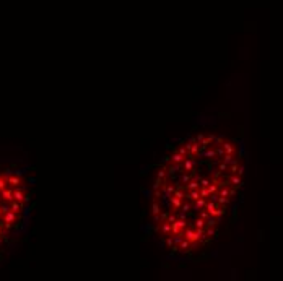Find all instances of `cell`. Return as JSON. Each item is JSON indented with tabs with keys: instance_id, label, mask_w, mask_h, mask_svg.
I'll return each mask as SVG.
<instances>
[{
	"instance_id": "1",
	"label": "cell",
	"mask_w": 283,
	"mask_h": 281,
	"mask_svg": "<svg viewBox=\"0 0 283 281\" xmlns=\"http://www.w3.org/2000/svg\"><path fill=\"white\" fill-rule=\"evenodd\" d=\"M244 185V153L216 133L181 140L164 154L152 189L150 228L176 260H195L231 223Z\"/></svg>"
}]
</instances>
